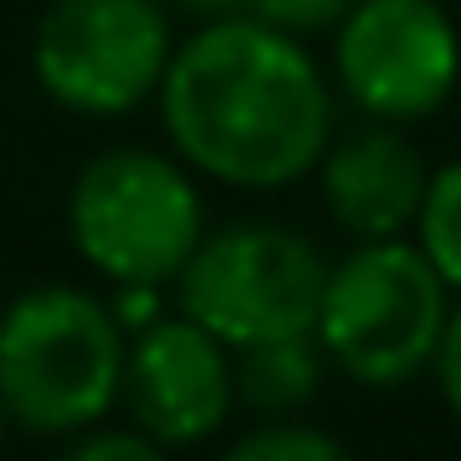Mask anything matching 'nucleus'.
I'll return each instance as SVG.
<instances>
[{
  "instance_id": "f257e3e1",
  "label": "nucleus",
  "mask_w": 461,
  "mask_h": 461,
  "mask_svg": "<svg viewBox=\"0 0 461 461\" xmlns=\"http://www.w3.org/2000/svg\"><path fill=\"white\" fill-rule=\"evenodd\" d=\"M152 100L193 176L246 193L304 181L333 140V82L298 35L251 12L199 18Z\"/></svg>"
},
{
  "instance_id": "f03ea898",
  "label": "nucleus",
  "mask_w": 461,
  "mask_h": 461,
  "mask_svg": "<svg viewBox=\"0 0 461 461\" xmlns=\"http://www.w3.org/2000/svg\"><path fill=\"white\" fill-rule=\"evenodd\" d=\"M129 333L82 286H30L0 315V409L18 432L70 438L123 397Z\"/></svg>"
},
{
  "instance_id": "7ed1b4c3",
  "label": "nucleus",
  "mask_w": 461,
  "mask_h": 461,
  "mask_svg": "<svg viewBox=\"0 0 461 461\" xmlns=\"http://www.w3.org/2000/svg\"><path fill=\"white\" fill-rule=\"evenodd\" d=\"M450 321V286L427 263V251L397 240H357L345 263H327L315 345L327 368L357 385H403L432 368L438 333Z\"/></svg>"
},
{
  "instance_id": "20e7f679",
  "label": "nucleus",
  "mask_w": 461,
  "mask_h": 461,
  "mask_svg": "<svg viewBox=\"0 0 461 461\" xmlns=\"http://www.w3.org/2000/svg\"><path fill=\"white\" fill-rule=\"evenodd\" d=\"M65 222L82 263L112 286H169L204 240V199L181 158L112 147L82 164Z\"/></svg>"
},
{
  "instance_id": "39448f33",
  "label": "nucleus",
  "mask_w": 461,
  "mask_h": 461,
  "mask_svg": "<svg viewBox=\"0 0 461 461\" xmlns=\"http://www.w3.org/2000/svg\"><path fill=\"white\" fill-rule=\"evenodd\" d=\"M169 286L181 315L240 350L281 333H315L327 258L298 228L234 222L222 234H204Z\"/></svg>"
},
{
  "instance_id": "423d86ee",
  "label": "nucleus",
  "mask_w": 461,
  "mask_h": 461,
  "mask_svg": "<svg viewBox=\"0 0 461 461\" xmlns=\"http://www.w3.org/2000/svg\"><path fill=\"white\" fill-rule=\"evenodd\" d=\"M176 30L158 0H53L35 23L30 70L77 117H123L158 94Z\"/></svg>"
},
{
  "instance_id": "0eeeda50",
  "label": "nucleus",
  "mask_w": 461,
  "mask_h": 461,
  "mask_svg": "<svg viewBox=\"0 0 461 461\" xmlns=\"http://www.w3.org/2000/svg\"><path fill=\"white\" fill-rule=\"evenodd\" d=\"M333 82L362 117L420 123L461 82V30L438 0H357L333 23Z\"/></svg>"
},
{
  "instance_id": "6e6552de",
  "label": "nucleus",
  "mask_w": 461,
  "mask_h": 461,
  "mask_svg": "<svg viewBox=\"0 0 461 461\" xmlns=\"http://www.w3.org/2000/svg\"><path fill=\"white\" fill-rule=\"evenodd\" d=\"M117 403L158 450H193L234 415V350L181 310L158 315L129 333Z\"/></svg>"
},
{
  "instance_id": "1a4fd4ad",
  "label": "nucleus",
  "mask_w": 461,
  "mask_h": 461,
  "mask_svg": "<svg viewBox=\"0 0 461 461\" xmlns=\"http://www.w3.org/2000/svg\"><path fill=\"white\" fill-rule=\"evenodd\" d=\"M321 169V204L350 240H397L415 228L420 193H427V158L409 147L403 123L362 117L350 135H333L315 158Z\"/></svg>"
},
{
  "instance_id": "9d476101",
  "label": "nucleus",
  "mask_w": 461,
  "mask_h": 461,
  "mask_svg": "<svg viewBox=\"0 0 461 461\" xmlns=\"http://www.w3.org/2000/svg\"><path fill=\"white\" fill-rule=\"evenodd\" d=\"M327 380V350L315 333H281L234 350V403L251 415H298Z\"/></svg>"
},
{
  "instance_id": "9b49d317",
  "label": "nucleus",
  "mask_w": 461,
  "mask_h": 461,
  "mask_svg": "<svg viewBox=\"0 0 461 461\" xmlns=\"http://www.w3.org/2000/svg\"><path fill=\"white\" fill-rule=\"evenodd\" d=\"M415 246L427 251L438 281L461 293V158L427 176V193L415 211Z\"/></svg>"
},
{
  "instance_id": "f8f14e48",
  "label": "nucleus",
  "mask_w": 461,
  "mask_h": 461,
  "mask_svg": "<svg viewBox=\"0 0 461 461\" xmlns=\"http://www.w3.org/2000/svg\"><path fill=\"white\" fill-rule=\"evenodd\" d=\"M234 461H339L345 444L298 415H258V427L228 444Z\"/></svg>"
},
{
  "instance_id": "ddd939ff",
  "label": "nucleus",
  "mask_w": 461,
  "mask_h": 461,
  "mask_svg": "<svg viewBox=\"0 0 461 461\" xmlns=\"http://www.w3.org/2000/svg\"><path fill=\"white\" fill-rule=\"evenodd\" d=\"M65 456L70 461H152V456H164V450H158L135 420L112 427V415H100V420H88L82 432H70Z\"/></svg>"
},
{
  "instance_id": "4468645a",
  "label": "nucleus",
  "mask_w": 461,
  "mask_h": 461,
  "mask_svg": "<svg viewBox=\"0 0 461 461\" xmlns=\"http://www.w3.org/2000/svg\"><path fill=\"white\" fill-rule=\"evenodd\" d=\"M350 6H357V0H240V12H251V18L275 23V30L298 35V41L315 35V30H333Z\"/></svg>"
},
{
  "instance_id": "2eb2a0df",
  "label": "nucleus",
  "mask_w": 461,
  "mask_h": 461,
  "mask_svg": "<svg viewBox=\"0 0 461 461\" xmlns=\"http://www.w3.org/2000/svg\"><path fill=\"white\" fill-rule=\"evenodd\" d=\"M432 380H438V397L450 403V415L461 420V304L450 310L438 333V350H432Z\"/></svg>"
},
{
  "instance_id": "dca6fc26",
  "label": "nucleus",
  "mask_w": 461,
  "mask_h": 461,
  "mask_svg": "<svg viewBox=\"0 0 461 461\" xmlns=\"http://www.w3.org/2000/svg\"><path fill=\"white\" fill-rule=\"evenodd\" d=\"M169 18H222V12H240V0H158Z\"/></svg>"
},
{
  "instance_id": "f3484780",
  "label": "nucleus",
  "mask_w": 461,
  "mask_h": 461,
  "mask_svg": "<svg viewBox=\"0 0 461 461\" xmlns=\"http://www.w3.org/2000/svg\"><path fill=\"white\" fill-rule=\"evenodd\" d=\"M6 432H12V420H6V409H0V444H6Z\"/></svg>"
}]
</instances>
